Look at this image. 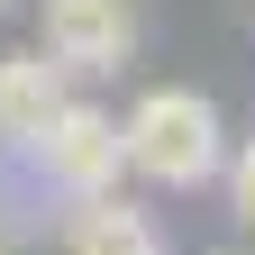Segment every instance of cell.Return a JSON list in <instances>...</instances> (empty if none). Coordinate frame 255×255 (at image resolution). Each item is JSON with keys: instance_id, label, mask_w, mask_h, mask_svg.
Wrapping results in <instances>:
<instances>
[{"instance_id": "1", "label": "cell", "mask_w": 255, "mask_h": 255, "mask_svg": "<svg viewBox=\"0 0 255 255\" xmlns=\"http://www.w3.org/2000/svg\"><path fill=\"white\" fill-rule=\"evenodd\" d=\"M128 164L164 191H191L219 173V110L201 91H146L128 110Z\"/></svg>"}, {"instance_id": "2", "label": "cell", "mask_w": 255, "mask_h": 255, "mask_svg": "<svg viewBox=\"0 0 255 255\" xmlns=\"http://www.w3.org/2000/svg\"><path fill=\"white\" fill-rule=\"evenodd\" d=\"M27 155H37L46 182H55V191H73V201H110L119 173H137V164H128V119L91 110V101H64V119H55Z\"/></svg>"}, {"instance_id": "3", "label": "cell", "mask_w": 255, "mask_h": 255, "mask_svg": "<svg viewBox=\"0 0 255 255\" xmlns=\"http://www.w3.org/2000/svg\"><path fill=\"white\" fill-rule=\"evenodd\" d=\"M46 46L73 73H119L137 55V9L128 0H46Z\"/></svg>"}, {"instance_id": "4", "label": "cell", "mask_w": 255, "mask_h": 255, "mask_svg": "<svg viewBox=\"0 0 255 255\" xmlns=\"http://www.w3.org/2000/svg\"><path fill=\"white\" fill-rule=\"evenodd\" d=\"M64 64L55 46H37V55H0V137L9 146H37L46 128L64 119Z\"/></svg>"}, {"instance_id": "5", "label": "cell", "mask_w": 255, "mask_h": 255, "mask_svg": "<svg viewBox=\"0 0 255 255\" xmlns=\"http://www.w3.org/2000/svg\"><path fill=\"white\" fill-rule=\"evenodd\" d=\"M64 255H164V246H155L146 210H128V201H82L73 228H64Z\"/></svg>"}, {"instance_id": "6", "label": "cell", "mask_w": 255, "mask_h": 255, "mask_svg": "<svg viewBox=\"0 0 255 255\" xmlns=\"http://www.w3.org/2000/svg\"><path fill=\"white\" fill-rule=\"evenodd\" d=\"M228 201H237V219L255 228V137L237 146V164H228Z\"/></svg>"}, {"instance_id": "7", "label": "cell", "mask_w": 255, "mask_h": 255, "mask_svg": "<svg viewBox=\"0 0 255 255\" xmlns=\"http://www.w3.org/2000/svg\"><path fill=\"white\" fill-rule=\"evenodd\" d=\"M0 9H9V0H0Z\"/></svg>"}, {"instance_id": "8", "label": "cell", "mask_w": 255, "mask_h": 255, "mask_svg": "<svg viewBox=\"0 0 255 255\" xmlns=\"http://www.w3.org/2000/svg\"><path fill=\"white\" fill-rule=\"evenodd\" d=\"M0 255H9V246H0Z\"/></svg>"}]
</instances>
